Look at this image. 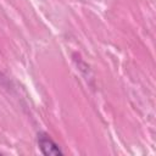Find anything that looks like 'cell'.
Returning a JSON list of instances; mask_svg holds the SVG:
<instances>
[{
	"label": "cell",
	"mask_w": 156,
	"mask_h": 156,
	"mask_svg": "<svg viewBox=\"0 0 156 156\" xmlns=\"http://www.w3.org/2000/svg\"><path fill=\"white\" fill-rule=\"evenodd\" d=\"M37 141L39 150L45 156H61L63 155V151L60 149V146L51 139V136L45 132H39L37 135Z\"/></svg>",
	"instance_id": "6da1fadb"
}]
</instances>
